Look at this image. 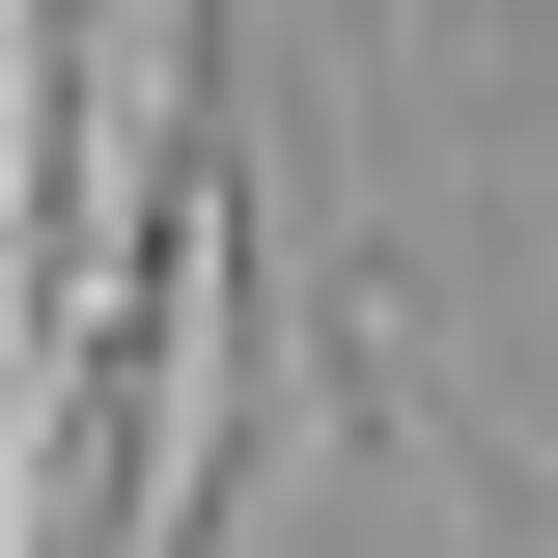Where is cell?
Returning <instances> with one entry per match:
<instances>
[{
  "label": "cell",
  "mask_w": 558,
  "mask_h": 558,
  "mask_svg": "<svg viewBox=\"0 0 558 558\" xmlns=\"http://www.w3.org/2000/svg\"><path fill=\"white\" fill-rule=\"evenodd\" d=\"M223 447H252V168H196V223H168V279H140L112 447H84V558H196Z\"/></svg>",
  "instance_id": "cell-1"
}]
</instances>
